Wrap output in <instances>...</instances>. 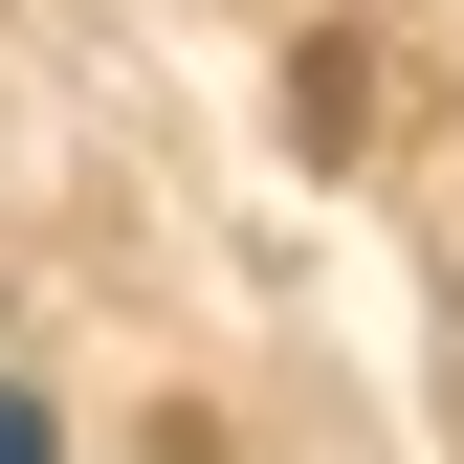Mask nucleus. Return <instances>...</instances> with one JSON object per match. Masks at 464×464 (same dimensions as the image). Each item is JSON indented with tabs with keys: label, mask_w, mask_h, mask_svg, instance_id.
Wrapping results in <instances>:
<instances>
[{
	"label": "nucleus",
	"mask_w": 464,
	"mask_h": 464,
	"mask_svg": "<svg viewBox=\"0 0 464 464\" xmlns=\"http://www.w3.org/2000/svg\"><path fill=\"white\" fill-rule=\"evenodd\" d=\"M0 464H44V420H23V398H0Z\"/></svg>",
	"instance_id": "nucleus-1"
}]
</instances>
